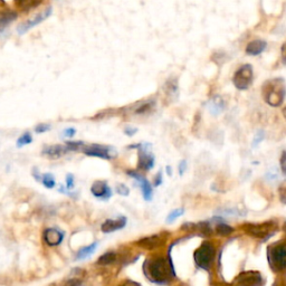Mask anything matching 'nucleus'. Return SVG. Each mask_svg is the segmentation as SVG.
<instances>
[{
	"mask_svg": "<svg viewBox=\"0 0 286 286\" xmlns=\"http://www.w3.org/2000/svg\"><path fill=\"white\" fill-rule=\"evenodd\" d=\"M144 273L155 284L168 283L174 276L171 262L163 256H154L145 260Z\"/></svg>",
	"mask_w": 286,
	"mask_h": 286,
	"instance_id": "f257e3e1",
	"label": "nucleus"
},
{
	"mask_svg": "<svg viewBox=\"0 0 286 286\" xmlns=\"http://www.w3.org/2000/svg\"><path fill=\"white\" fill-rule=\"evenodd\" d=\"M262 97L266 104L278 108L285 101L286 82L282 77H275L265 81L262 86Z\"/></svg>",
	"mask_w": 286,
	"mask_h": 286,
	"instance_id": "f03ea898",
	"label": "nucleus"
},
{
	"mask_svg": "<svg viewBox=\"0 0 286 286\" xmlns=\"http://www.w3.org/2000/svg\"><path fill=\"white\" fill-rule=\"evenodd\" d=\"M254 81V71L250 64H244L239 66L233 76L234 86L239 91H246L252 86Z\"/></svg>",
	"mask_w": 286,
	"mask_h": 286,
	"instance_id": "7ed1b4c3",
	"label": "nucleus"
},
{
	"mask_svg": "<svg viewBox=\"0 0 286 286\" xmlns=\"http://www.w3.org/2000/svg\"><path fill=\"white\" fill-rule=\"evenodd\" d=\"M268 263L274 270L286 269V243H277L269 246L267 252Z\"/></svg>",
	"mask_w": 286,
	"mask_h": 286,
	"instance_id": "20e7f679",
	"label": "nucleus"
},
{
	"mask_svg": "<svg viewBox=\"0 0 286 286\" xmlns=\"http://www.w3.org/2000/svg\"><path fill=\"white\" fill-rule=\"evenodd\" d=\"M215 257V247L212 243L204 242L196 249L194 258L196 265L203 269H209Z\"/></svg>",
	"mask_w": 286,
	"mask_h": 286,
	"instance_id": "39448f33",
	"label": "nucleus"
},
{
	"mask_svg": "<svg viewBox=\"0 0 286 286\" xmlns=\"http://www.w3.org/2000/svg\"><path fill=\"white\" fill-rule=\"evenodd\" d=\"M276 229V224L273 222H266L260 224H247L244 226V230L248 235L255 238H267Z\"/></svg>",
	"mask_w": 286,
	"mask_h": 286,
	"instance_id": "423d86ee",
	"label": "nucleus"
},
{
	"mask_svg": "<svg viewBox=\"0 0 286 286\" xmlns=\"http://www.w3.org/2000/svg\"><path fill=\"white\" fill-rule=\"evenodd\" d=\"M233 283L235 286H262L263 277L258 272L247 270L239 274Z\"/></svg>",
	"mask_w": 286,
	"mask_h": 286,
	"instance_id": "0eeeda50",
	"label": "nucleus"
},
{
	"mask_svg": "<svg viewBox=\"0 0 286 286\" xmlns=\"http://www.w3.org/2000/svg\"><path fill=\"white\" fill-rule=\"evenodd\" d=\"M51 14H52V8L49 7V8H46L45 11L41 14H38L36 17H35L34 19H31V21H27L26 23H23L21 26L18 27V33L19 34H25V33H27L29 29H32L34 27H36L37 25H39L41 23H43L45 19H47L49 16H51Z\"/></svg>",
	"mask_w": 286,
	"mask_h": 286,
	"instance_id": "6e6552de",
	"label": "nucleus"
},
{
	"mask_svg": "<svg viewBox=\"0 0 286 286\" xmlns=\"http://www.w3.org/2000/svg\"><path fill=\"white\" fill-rule=\"evenodd\" d=\"M64 237H65L64 233L61 232V230H58L57 228H48L45 230L43 234L44 242L46 243L48 246L61 245Z\"/></svg>",
	"mask_w": 286,
	"mask_h": 286,
	"instance_id": "1a4fd4ad",
	"label": "nucleus"
},
{
	"mask_svg": "<svg viewBox=\"0 0 286 286\" xmlns=\"http://www.w3.org/2000/svg\"><path fill=\"white\" fill-rule=\"evenodd\" d=\"M112 150L109 148L102 147V145H91V147H87L83 150V152L89 155V157H97V158H101V159H111L113 158V154L111 153Z\"/></svg>",
	"mask_w": 286,
	"mask_h": 286,
	"instance_id": "9d476101",
	"label": "nucleus"
},
{
	"mask_svg": "<svg viewBox=\"0 0 286 286\" xmlns=\"http://www.w3.org/2000/svg\"><path fill=\"white\" fill-rule=\"evenodd\" d=\"M163 243H164V237L162 235H152L149 236V237L140 239L138 242V245L144 249L153 250L159 248Z\"/></svg>",
	"mask_w": 286,
	"mask_h": 286,
	"instance_id": "9b49d317",
	"label": "nucleus"
},
{
	"mask_svg": "<svg viewBox=\"0 0 286 286\" xmlns=\"http://www.w3.org/2000/svg\"><path fill=\"white\" fill-rule=\"evenodd\" d=\"M91 193L99 199L107 200L112 196V190L105 181H95L91 187Z\"/></svg>",
	"mask_w": 286,
	"mask_h": 286,
	"instance_id": "f8f14e48",
	"label": "nucleus"
},
{
	"mask_svg": "<svg viewBox=\"0 0 286 286\" xmlns=\"http://www.w3.org/2000/svg\"><path fill=\"white\" fill-rule=\"evenodd\" d=\"M140 153H139V168L144 170V171H149L151 170L154 165V157L149 153L147 150L142 148V144L140 145Z\"/></svg>",
	"mask_w": 286,
	"mask_h": 286,
	"instance_id": "ddd939ff",
	"label": "nucleus"
},
{
	"mask_svg": "<svg viewBox=\"0 0 286 286\" xmlns=\"http://www.w3.org/2000/svg\"><path fill=\"white\" fill-rule=\"evenodd\" d=\"M128 174L131 175V177L137 180V181L140 183V185H141L144 199L145 200H151L152 199V187H151V184H150L148 180L145 179L144 177H142L141 174H139L138 172H135V171H128Z\"/></svg>",
	"mask_w": 286,
	"mask_h": 286,
	"instance_id": "4468645a",
	"label": "nucleus"
},
{
	"mask_svg": "<svg viewBox=\"0 0 286 286\" xmlns=\"http://www.w3.org/2000/svg\"><path fill=\"white\" fill-rule=\"evenodd\" d=\"M68 151L71 150L68 149L67 145H59V144H55V145H51V147H46L43 150V154L45 157L51 158V159H58L62 158L63 155L66 154Z\"/></svg>",
	"mask_w": 286,
	"mask_h": 286,
	"instance_id": "2eb2a0df",
	"label": "nucleus"
},
{
	"mask_svg": "<svg viewBox=\"0 0 286 286\" xmlns=\"http://www.w3.org/2000/svg\"><path fill=\"white\" fill-rule=\"evenodd\" d=\"M125 224H127V219H125L124 217H120L118 219H108L102 224L101 229H102V232L105 234L113 233V232H117V230L122 229L125 226Z\"/></svg>",
	"mask_w": 286,
	"mask_h": 286,
	"instance_id": "dca6fc26",
	"label": "nucleus"
},
{
	"mask_svg": "<svg viewBox=\"0 0 286 286\" xmlns=\"http://www.w3.org/2000/svg\"><path fill=\"white\" fill-rule=\"evenodd\" d=\"M266 47H267V43L263 39H255V41L249 42L246 46V54L249 55V56H258V55L262 54Z\"/></svg>",
	"mask_w": 286,
	"mask_h": 286,
	"instance_id": "f3484780",
	"label": "nucleus"
},
{
	"mask_svg": "<svg viewBox=\"0 0 286 286\" xmlns=\"http://www.w3.org/2000/svg\"><path fill=\"white\" fill-rule=\"evenodd\" d=\"M207 107H208L210 114L216 115V117H217V115H219L225 110L226 103L220 95H216V97H213L209 100Z\"/></svg>",
	"mask_w": 286,
	"mask_h": 286,
	"instance_id": "a211bd4d",
	"label": "nucleus"
},
{
	"mask_svg": "<svg viewBox=\"0 0 286 286\" xmlns=\"http://www.w3.org/2000/svg\"><path fill=\"white\" fill-rule=\"evenodd\" d=\"M43 3V0H15V5L23 12L33 11Z\"/></svg>",
	"mask_w": 286,
	"mask_h": 286,
	"instance_id": "6ab92c4d",
	"label": "nucleus"
},
{
	"mask_svg": "<svg viewBox=\"0 0 286 286\" xmlns=\"http://www.w3.org/2000/svg\"><path fill=\"white\" fill-rule=\"evenodd\" d=\"M17 19V14L13 12H4L0 14V31L6 28L9 24Z\"/></svg>",
	"mask_w": 286,
	"mask_h": 286,
	"instance_id": "aec40b11",
	"label": "nucleus"
},
{
	"mask_svg": "<svg viewBox=\"0 0 286 286\" xmlns=\"http://www.w3.org/2000/svg\"><path fill=\"white\" fill-rule=\"evenodd\" d=\"M98 247V243H93L91 245H88L86 246V247H83L78 250V253L76 255V257L78 259H84V258H87L91 256L93 253H94V250L97 249Z\"/></svg>",
	"mask_w": 286,
	"mask_h": 286,
	"instance_id": "412c9836",
	"label": "nucleus"
},
{
	"mask_svg": "<svg viewBox=\"0 0 286 286\" xmlns=\"http://www.w3.org/2000/svg\"><path fill=\"white\" fill-rule=\"evenodd\" d=\"M115 259H117V254H115L114 252H108L99 258L98 263L100 265H109V264L114 263Z\"/></svg>",
	"mask_w": 286,
	"mask_h": 286,
	"instance_id": "4be33fe9",
	"label": "nucleus"
},
{
	"mask_svg": "<svg viewBox=\"0 0 286 286\" xmlns=\"http://www.w3.org/2000/svg\"><path fill=\"white\" fill-rule=\"evenodd\" d=\"M216 232L220 236H228L234 232V228L225 223H219L216 225Z\"/></svg>",
	"mask_w": 286,
	"mask_h": 286,
	"instance_id": "5701e85b",
	"label": "nucleus"
},
{
	"mask_svg": "<svg viewBox=\"0 0 286 286\" xmlns=\"http://www.w3.org/2000/svg\"><path fill=\"white\" fill-rule=\"evenodd\" d=\"M165 88H167V93L170 97L172 95H178V83L177 79H169L165 84Z\"/></svg>",
	"mask_w": 286,
	"mask_h": 286,
	"instance_id": "b1692460",
	"label": "nucleus"
},
{
	"mask_svg": "<svg viewBox=\"0 0 286 286\" xmlns=\"http://www.w3.org/2000/svg\"><path fill=\"white\" fill-rule=\"evenodd\" d=\"M42 182L47 189H52L55 187V179L53 177V174L51 173H45L42 175Z\"/></svg>",
	"mask_w": 286,
	"mask_h": 286,
	"instance_id": "393cba45",
	"label": "nucleus"
},
{
	"mask_svg": "<svg viewBox=\"0 0 286 286\" xmlns=\"http://www.w3.org/2000/svg\"><path fill=\"white\" fill-rule=\"evenodd\" d=\"M33 142V137L32 134L29 132L24 133L21 138L17 140V147L18 148H22L24 145H27V144H31Z\"/></svg>",
	"mask_w": 286,
	"mask_h": 286,
	"instance_id": "a878e982",
	"label": "nucleus"
},
{
	"mask_svg": "<svg viewBox=\"0 0 286 286\" xmlns=\"http://www.w3.org/2000/svg\"><path fill=\"white\" fill-rule=\"evenodd\" d=\"M183 213H184V209H183V208H179V209L173 210V212H171V213H170V214L168 215L167 223H172V222H174L175 219L179 218L181 215H183Z\"/></svg>",
	"mask_w": 286,
	"mask_h": 286,
	"instance_id": "bb28decb",
	"label": "nucleus"
},
{
	"mask_svg": "<svg viewBox=\"0 0 286 286\" xmlns=\"http://www.w3.org/2000/svg\"><path fill=\"white\" fill-rule=\"evenodd\" d=\"M265 139V132L263 131V130H258L257 132H256V134L254 135V139H253V148H256L257 145L260 143V142H263V140Z\"/></svg>",
	"mask_w": 286,
	"mask_h": 286,
	"instance_id": "cd10ccee",
	"label": "nucleus"
},
{
	"mask_svg": "<svg viewBox=\"0 0 286 286\" xmlns=\"http://www.w3.org/2000/svg\"><path fill=\"white\" fill-rule=\"evenodd\" d=\"M278 196H279L280 202H282L284 205H286V181L282 182V184L279 185Z\"/></svg>",
	"mask_w": 286,
	"mask_h": 286,
	"instance_id": "c85d7f7f",
	"label": "nucleus"
},
{
	"mask_svg": "<svg viewBox=\"0 0 286 286\" xmlns=\"http://www.w3.org/2000/svg\"><path fill=\"white\" fill-rule=\"evenodd\" d=\"M81 285H82V279L74 277V278H69L68 280H66L63 286H81Z\"/></svg>",
	"mask_w": 286,
	"mask_h": 286,
	"instance_id": "c756f323",
	"label": "nucleus"
},
{
	"mask_svg": "<svg viewBox=\"0 0 286 286\" xmlns=\"http://www.w3.org/2000/svg\"><path fill=\"white\" fill-rule=\"evenodd\" d=\"M279 164H280V170H282L283 174L286 175V151L282 152L279 159Z\"/></svg>",
	"mask_w": 286,
	"mask_h": 286,
	"instance_id": "7c9ffc66",
	"label": "nucleus"
},
{
	"mask_svg": "<svg viewBox=\"0 0 286 286\" xmlns=\"http://www.w3.org/2000/svg\"><path fill=\"white\" fill-rule=\"evenodd\" d=\"M152 108V103H144L141 105V108H139L137 110V113L138 114H142V113H145V112H148L150 111V109Z\"/></svg>",
	"mask_w": 286,
	"mask_h": 286,
	"instance_id": "2f4dec72",
	"label": "nucleus"
},
{
	"mask_svg": "<svg viewBox=\"0 0 286 286\" xmlns=\"http://www.w3.org/2000/svg\"><path fill=\"white\" fill-rule=\"evenodd\" d=\"M117 190H118V193L121 196H128L130 194V190H129V188L125 184H119Z\"/></svg>",
	"mask_w": 286,
	"mask_h": 286,
	"instance_id": "473e14b6",
	"label": "nucleus"
},
{
	"mask_svg": "<svg viewBox=\"0 0 286 286\" xmlns=\"http://www.w3.org/2000/svg\"><path fill=\"white\" fill-rule=\"evenodd\" d=\"M51 129V127H49L48 124H45V123H42V124H39V125H37L36 127V132L37 133H44V132H46V131H48V130Z\"/></svg>",
	"mask_w": 286,
	"mask_h": 286,
	"instance_id": "72a5a7b5",
	"label": "nucleus"
},
{
	"mask_svg": "<svg viewBox=\"0 0 286 286\" xmlns=\"http://www.w3.org/2000/svg\"><path fill=\"white\" fill-rule=\"evenodd\" d=\"M280 59H282V63L286 66V42L280 47Z\"/></svg>",
	"mask_w": 286,
	"mask_h": 286,
	"instance_id": "f704fd0d",
	"label": "nucleus"
},
{
	"mask_svg": "<svg viewBox=\"0 0 286 286\" xmlns=\"http://www.w3.org/2000/svg\"><path fill=\"white\" fill-rule=\"evenodd\" d=\"M74 187V177L73 174H67L66 177V188L67 189H72Z\"/></svg>",
	"mask_w": 286,
	"mask_h": 286,
	"instance_id": "c9c22d12",
	"label": "nucleus"
},
{
	"mask_svg": "<svg viewBox=\"0 0 286 286\" xmlns=\"http://www.w3.org/2000/svg\"><path fill=\"white\" fill-rule=\"evenodd\" d=\"M75 133H76V130L73 129V128L66 129L64 131V135H65V137H67V138H73L74 135H75Z\"/></svg>",
	"mask_w": 286,
	"mask_h": 286,
	"instance_id": "e433bc0d",
	"label": "nucleus"
},
{
	"mask_svg": "<svg viewBox=\"0 0 286 286\" xmlns=\"http://www.w3.org/2000/svg\"><path fill=\"white\" fill-rule=\"evenodd\" d=\"M185 168H187V162H185V160H182V161L180 162V164H179V173H180V175L183 174Z\"/></svg>",
	"mask_w": 286,
	"mask_h": 286,
	"instance_id": "4c0bfd02",
	"label": "nucleus"
},
{
	"mask_svg": "<svg viewBox=\"0 0 286 286\" xmlns=\"http://www.w3.org/2000/svg\"><path fill=\"white\" fill-rule=\"evenodd\" d=\"M137 132H138V129H129L128 128V129L124 130V133L129 135V137H132V135H134Z\"/></svg>",
	"mask_w": 286,
	"mask_h": 286,
	"instance_id": "58836bf2",
	"label": "nucleus"
},
{
	"mask_svg": "<svg viewBox=\"0 0 286 286\" xmlns=\"http://www.w3.org/2000/svg\"><path fill=\"white\" fill-rule=\"evenodd\" d=\"M120 286H141V285L133 282V280H125V282L122 283Z\"/></svg>",
	"mask_w": 286,
	"mask_h": 286,
	"instance_id": "ea45409f",
	"label": "nucleus"
},
{
	"mask_svg": "<svg viewBox=\"0 0 286 286\" xmlns=\"http://www.w3.org/2000/svg\"><path fill=\"white\" fill-rule=\"evenodd\" d=\"M162 182V173L161 172H159L157 177H155V180H154V185H159L160 183Z\"/></svg>",
	"mask_w": 286,
	"mask_h": 286,
	"instance_id": "a19ab883",
	"label": "nucleus"
},
{
	"mask_svg": "<svg viewBox=\"0 0 286 286\" xmlns=\"http://www.w3.org/2000/svg\"><path fill=\"white\" fill-rule=\"evenodd\" d=\"M274 286H286V280L285 279H279V280H276Z\"/></svg>",
	"mask_w": 286,
	"mask_h": 286,
	"instance_id": "79ce46f5",
	"label": "nucleus"
},
{
	"mask_svg": "<svg viewBox=\"0 0 286 286\" xmlns=\"http://www.w3.org/2000/svg\"><path fill=\"white\" fill-rule=\"evenodd\" d=\"M167 172H168V174H169V175H171V168H170V167H167Z\"/></svg>",
	"mask_w": 286,
	"mask_h": 286,
	"instance_id": "37998d69",
	"label": "nucleus"
},
{
	"mask_svg": "<svg viewBox=\"0 0 286 286\" xmlns=\"http://www.w3.org/2000/svg\"><path fill=\"white\" fill-rule=\"evenodd\" d=\"M283 114H284V117H285V119H286V109L283 110Z\"/></svg>",
	"mask_w": 286,
	"mask_h": 286,
	"instance_id": "c03bdc74",
	"label": "nucleus"
},
{
	"mask_svg": "<svg viewBox=\"0 0 286 286\" xmlns=\"http://www.w3.org/2000/svg\"><path fill=\"white\" fill-rule=\"evenodd\" d=\"M283 229H284V232H285V234H286V223L284 224V227H283Z\"/></svg>",
	"mask_w": 286,
	"mask_h": 286,
	"instance_id": "a18cd8bd",
	"label": "nucleus"
}]
</instances>
